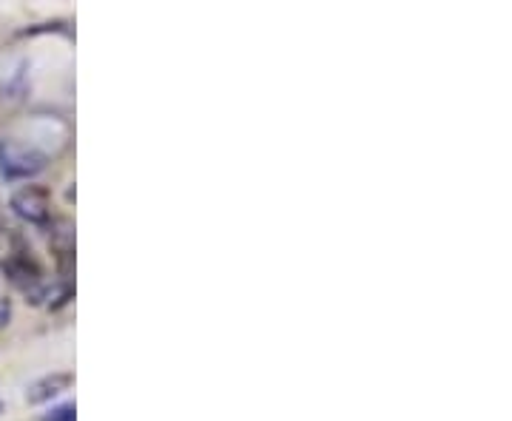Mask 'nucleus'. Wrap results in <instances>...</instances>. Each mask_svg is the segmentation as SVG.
<instances>
[{"instance_id":"f257e3e1","label":"nucleus","mask_w":512,"mask_h":421,"mask_svg":"<svg viewBox=\"0 0 512 421\" xmlns=\"http://www.w3.org/2000/svg\"><path fill=\"white\" fill-rule=\"evenodd\" d=\"M49 163V157L35 146L18 140H0V174L6 180H32Z\"/></svg>"},{"instance_id":"f03ea898","label":"nucleus","mask_w":512,"mask_h":421,"mask_svg":"<svg viewBox=\"0 0 512 421\" xmlns=\"http://www.w3.org/2000/svg\"><path fill=\"white\" fill-rule=\"evenodd\" d=\"M12 211L29 225H46L52 220V191L43 185H23L12 194Z\"/></svg>"},{"instance_id":"7ed1b4c3","label":"nucleus","mask_w":512,"mask_h":421,"mask_svg":"<svg viewBox=\"0 0 512 421\" xmlns=\"http://www.w3.org/2000/svg\"><path fill=\"white\" fill-rule=\"evenodd\" d=\"M3 274L9 276V282L18 288L20 293L40 299L43 296V271L35 259L26 257V254H12V257L3 262Z\"/></svg>"},{"instance_id":"20e7f679","label":"nucleus","mask_w":512,"mask_h":421,"mask_svg":"<svg viewBox=\"0 0 512 421\" xmlns=\"http://www.w3.org/2000/svg\"><path fill=\"white\" fill-rule=\"evenodd\" d=\"M72 373H55V376H46V379H40L35 385L29 387V393H26V399L32 404H40V402H49V399H55L60 396L63 390H69L72 385Z\"/></svg>"},{"instance_id":"39448f33","label":"nucleus","mask_w":512,"mask_h":421,"mask_svg":"<svg viewBox=\"0 0 512 421\" xmlns=\"http://www.w3.org/2000/svg\"><path fill=\"white\" fill-rule=\"evenodd\" d=\"M43 421H74V404H63V407H57V410H52V413H49Z\"/></svg>"},{"instance_id":"423d86ee","label":"nucleus","mask_w":512,"mask_h":421,"mask_svg":"<svg viewBox=\"0 0 512 421\" xmlns=\"http://www.w3.org/2000/svg\"><path fill=\"white\" fill-rule=\"evenodd\" d=\"M6 231V220H3V211H0V234Z\"/></svg>"}]
</instances>
